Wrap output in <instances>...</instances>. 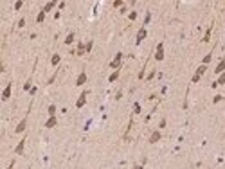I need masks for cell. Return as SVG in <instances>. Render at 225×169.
<instances>
[{"label":"cell","mask_w":225,"mask_h":169,"mask_svg":"<svg viewBox=\"0 0 225 169\" xmlns=\"http://www.w3.org/2000/svg\"><path fill=\"white\" fill-rule=\"evenodd\" d=\"M150 18H151V13L148 11V13H146V18H144V27L148 25V22H150Z\"/></svg>","instance_id":"23"},{"label":"cell","mask_w":225,"mask_h":169,"mask_svg":"<svg viewBox=\"0 0 225 169\" xmlns=\"http://www.w3.org/2000/svg\"><path fill=\"white\" fill-rule=\"evenodd\" d=\"M59 61H61V56H59V54H54V56L50 58V65H52V67L59 65Z\"/></svg>","instance_id":"15"},{"label":"cell","mask_w":225,"mask_h":169,"mask_svg":"<svg viewBox=\"0 0 225 169\" xmlns=\"http://www.w3.org/2000/svg\"><path fill=\"white\" fill-rule=\"evenodd\" d=\"M146 36H148V29L142 25V27L137 31V36H135V41H137V45H139V43H142V40H146Z\"/></svg>","instance_id":"4"},{"label":"cell","mask_w":225,"mask_h":169,"mask_svg":"<svg viewBox=\"0 0 225 169\" xmlns=\"http://www.w3.org/2000/svg\"><path fill=\"white\" fill-rule=\"evenodd\" d=\"M85 83H87V70H81L79 76H78V79H76V85H78V86H83Z\"/></svg>","instance_id":"9"},{"label":"cell","mask_w":225,"mask_h":169,"mask_svg":"<svg viewBox=\"0 0 225 169\" xmlns=\"http://www.w3.org/2000/svg\"><path fill=\"white\" fill-rule=\"evenodd\" d=\"M11 88H13V83H7L5 88H4V92H2V99H4V101H7V99L11 97Z\"/></svg>","instance_id":"10"},{"label":"cell","mask_w":225,"mask_h":169,"mask_svg":"<svg viewBox=\"0 0 225 169\" xmlns=\"http://www.w3.org/2000/svg\"><path fill=\"white\" fill-rule=\"evenodd\" d=\"M45 14H47V13H43V11H40V13H38V16H36V22H38V23H41V22L45 20Z\"/></svg>","instance_id":"19"},{"label":"cell","mask_w":225,"mask_h":169,"mask_svg":"<svg viewBox=\"0 0 225 169\" xmlns=\"http://www.w3.org/2000/svg\"><path fill=\"white\" fill-rule=\"evenodd\" d=\"M27 169H31V167H27Z\"/></svg>","instance_id":"33"},{"label":"cell","mask_w":225,"mask_h":169,"mask_svg":"<svg viewBox=\"0 0 225 169\" xmlns=\"http://www.w3.org/2000/svg\"><path fill=\"white\" fill-rule=\"evenodd\" d=\"M225 72V58H222V59H220V63H218V65H216V68H214V74H218V76H220V74H223Z\"/></svg>","instance_id":"12"},{"label":"cell","mask_w":225,"mask_h":169,"mask_svg":"<svg viewBox=\"0 0 225 169\" xmlns=\"http://www.w3.org/2000/svg\"><path fill=\"white\" fill-rule=\"evenodd\" d=\"M56 115V104H50L49 106V117H54Z\"/></svg>","instance_id":"21"},{"label":"cell","mask_w":225,"mask_h":169,"mask_svg":"<svg viewBox=\"0 0 225 169\" xmlns=\"http://www.w3.org/2000/svg\"><path fill=\"white\" fill-rule=\"evenodd\" d=\"M222 99H223V95H216V97H214V99H213V103H214V104H216V103H220V101H222Z\"/></svg>","instance_id":"27"},{"label":"cell","mask_w":225,"mask_h":169,"mask_svg":"<svg viewBox=\"0 0 225 169\" xmlns=\"http://www.w3.org/2000/svg\"><path fill=\"white\" fill-rule=\"evenodd\" d=\"M25 140H27V137H23V139L16 144V148H14V155H23V149H25Z\"/></svg>","instance_id":"7"},{"label":"cell","mask_w":225,"mask_h":169,"mask_svg":"<svg viewBox=\"0 0 225 169\" xmlns=\"http://www.w3.org/2000/svg\"><path fill=\"white\" fill-rule=\"evenodd\" d=\"M87 95H88V90H83L81 95H79V99L76 101V108H83V106H85V103H87Z\"/></svg>","instance_id":"6"},{"label":"cell","mask_w":225,"mask_h":169,"mask_svg":"<svg viewBox=\"0 0 225 169\" xmlns=\"http://www.w3.org/2000/svg\"><path fill=\"white\" fill-rule=\"evenodd\" d=\"M29 112H31V108L27 110V113L23 115V119H22V121L18 122V126L14 128V133H23V131L27 130V121H29Z\"/></svg>","instance_id":"1"},{"label":"cell","mask_w":225,"mask_h":169,"mask_svg":"<svg viewBox=\"0 0 225 169\" xmlns=\"http://www.w3.org/2000/svg\"><path fill=\"white\" fill-rule=\"evenodd\" d=\"M133 169H142V166H135Z\"/></svg>","instance_id":"32"},{"label":"cell","mask_w":225,"mask_h":169,"mask_svg":"<svg viewBox=\"0 0 225 169\" xmlns=\"http://www.w3.org/2000/svg\"><path fill=\"white\" fill-rule=\"evenodd\" d=\"M119 74H121V70H114V72L110 74V77H108V83H114V81H117Z\"/></svg>","instance_id":"16"},{"label":"cell","mask_w":225,"mask_h":169,"mask_svg":"<svg viewBox=\"0 0 225 169\" xmlns=\"http://www.w3.org/2000/svg\"><path fill=\"white\" fill-rule=\"evenodd\" d=\"M211 31H213V25H209V27H207V31H205V34H204V40H202V41H209V38H211Z\"/></svg>","instance_id":"17"},{"label":"cell","mask_w":225,"mask_h":169,"mask_svg":"<svg viewBox=\"0 0 225 169\" xmlns=\"http://www.w3.org/2000/svg\"><path fill=\"white\" fill-rule=\"evenodd\" d=\"M160 139H162V133H160L159 130H155V131H153V133L150 135V140H148V142H150V144H157V142H159Z\"/></svg>","instance_id":"8"},{"label":"cell","mask_w":225,"mask_h":169,"mask_svg":"<svg viewBox=\"0 0 225 169\" xmlns=\"http://www.w3.org/2000/svg\"><path fill=\"white\" fill-rule=\"evenodd\" d=\"M205 70H207V65H200V67L196 68V72H195V76H193L191 83H198V81H200V77L205 74Z\"/></svg>","instance_id":"3"},{"label":"cell","mask_w":225,"mask_h":169,"mask_svg":"<svg viewBox=\"0 0 225 169\" xmlns=\"http://www.w3.org/2000/svg\"><path fill=\"white\" fill-rule=\"evenodd\" d=\"M139 112H141V104L135 103V104H133V113H139Z\"/></svg>","instance_id":"24"},{"label":"cell","mask_w":225,"mask_h":169,"mask_svg":"<svg viewBox=\"0 0 225 169\" xmlns=\"http://www.w3.org/2000/svg\"><path fill=\"white\" fill-rule=\"evenodd\" d=\"M121 5H123V0H115L114 2V7H121Z\"/></svg>","instance_id":"29"},{"label":"cell","mask_w":225,"mask_h":169,"mask_svg":"<svg viewBox=\"0 0 225 169\" xmlns=\"http://www.w3.org/2000/svg\"><path fill=\"white\" fill-rule=\"evenodd\" d=\"M211 59H213V50H211V52H209V54H207V56H205V58L202 59V65H207V63H209Z\"/></svg>","instance_id":"20"},{"label":"cell","mask_w":225,"mask_h":169,"mask_svg":"<svg viewBox=\"0 0 225 169\" xmlns=\"http://www.w3.org/2000/svg\"><path fill=\"white\" fill-rule=\"evenodd\" d=\"M74 38H76V34L74 32H70L67 38H65V45H72V41H74Z\"/></svg>","instance_id":"18"},{"label":"cell","mask_w":225,"mask_h":169,"mask_svg":"<svg viewBox=\"0 0 225 169\" xmlns=\"http://www.w3.org/2000/svg\"><path fill=\"white\" fill-rule=\"evenodd\" d=\"M31 83H32V79L29 77V81H27V83L23 85V90H29V88H31Z\"/></svg>","instance_id":"26"},{"label":"cell","mask_w":225,"mask_h":169,"mask_svg":"<svg viewBox=\"0 0 225 169\" xmlns=\"http://www.w3.org/2000/svg\"><path fill=\"white\" fill-rule=\"evenodd\" d=\"M92 47H94V41H92V40H88V41H87V54L92 50Z\"/></svg>","instance_id":"22"},{"label":"cell","mask_w":225,"mask_h":169,"mask_svg":"<svg viewBox=\"0 0 225 169\" xmlns=\"http://www.w3.org/2000/svg\"><path fill=\"white\" fill-rule=\"evenodd\" d=\"M14 162H16V160H14V158H13V160H11V162H9V166H7V167H5V169H14Z\"/></svg>","instance_id":"28"},{"label":"cell","mask_w":225,"mask_h":169,"mask_svg":"<svg viewBox=\"0 0 225 169\" xmlns=\"http://www.w3.org/2000/svg\"><path fill=\"white\" fill-rule=\"evenodd\" d=\"M25 25V18H20V22H18V27H23Z\"/></svg>","instance_id":"30"},{"label":"cell","mask_w":225,"mask_h":169,"mask_svg":"<svg viewBox=\"0 0 225 169\" xmlns=\"http://www.w3.org/2000/svg\"><path fill=\"white\" fill-rule=\"evenodd\" d=\"M155 59L157 61H162L164 59V43L160 41L159 45H157V49H155Z\"/></svg>","instance_id":"5"},{"label":"cell","mask_w":225,"mask_h":169,"mask_svg":"<svg viewBox=\"0 0 225 169\" xmlns=\"http://www.w3.org/2000/svg\"><path fill=\"white\" fill-rule=\"evenodd\" d=\"M135 18H137V13H135V11H133V13H130V20H135Z\"/></svg>","instance_id":"31"},{"label":"cell","mask_w":225,"mask_h":169,"mask_svg":"<svg viewBox=\"0 0 225 169\" xmlns=\"http://www.w3.org/2000/svg\"><path fill=\"white\" fill-rule=\"evenodd\" d=\"M54 126H58V117H56V115H54V117H49L47 122H45V128H47V130H50V128H54Z\"/></svg>","instance_id":"11"},{"label":"cell","mask_w":225,"mask_h":169,"mask_svg":"<svg viewBox=\"0 0 225 169\" xmlns=\"http://www.w3.org/2000/svg\"><path fill=\"white\" fill-rule=\"evenodd\" d=\"M22 5H23V2H22V0H18V2L14 4V11H18V9L22 7Z\"/></svg>","instance_id":"25"},{"label":"cell","mask_w":225,"mask_h":169,"mask_svg":"<svg viewBox=\"0 0 225 169\" xmlns=\"http://www.w3.org/2000/svg\"><path fill=\"white\" fill-rule=\"evenodd\" d=\"M123 52H117L115 54V58L112 59V63H110V68H114V70H121V61H123Z\"/></svg>","instance_id":"2"},{"label":"cell","mask_w":225,"mask_h":169,"mask_svg":"<svg viewBox=\"0 0 225 169\" xmlns=\"http://www.w3.org/2000/svg\"><path fill=\"white\" fill-rule=\"evenodd\" d=\"M54 5H56V2H54V0H50L49 4H45V5L41 7V11H43V13H49V11H50V9L54 7Z\"/></svg>","instance_id":"14"},{"label":"cell","mask_w":225,"mask_h":169,"mask_svg":"<svg viewBox=\"0 0 225 169\" xmlns=\"http://www.w3.org/2000/svg\"><path fill=\"white\" fill-rule=\"evenodd\" d=\"M218 85H225V72H223V74H220V76H218V79H216V81L213 83V88H216Z\"/></svg>","instance_id":"13"}]
</instances>
